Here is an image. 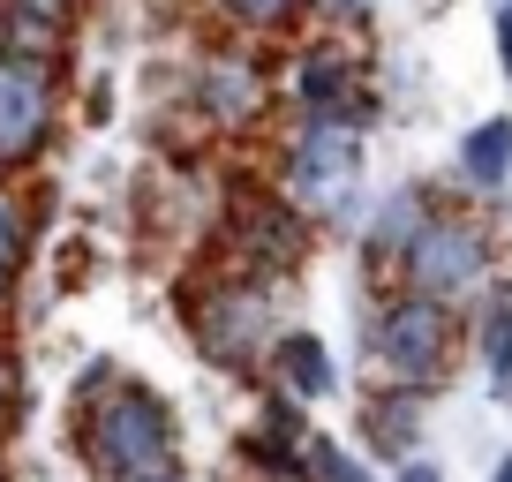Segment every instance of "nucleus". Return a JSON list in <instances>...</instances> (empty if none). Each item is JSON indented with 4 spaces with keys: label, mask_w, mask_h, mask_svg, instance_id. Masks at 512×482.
<instances>
[{
    "label": "nucleus",
    "mask_w": 512,
    "mask_h": 482,
    "mask_svg": "<svg viewBox=\"0 0 512 482\" xmlns=\"http://www.w3.org/2000/svg\"><path fill=\"white\" fill-rule=\"evenodd\" d=\"M76 400H83V460H91L98 475L136 482V475L174 467V407H166L151 385L91 370L76 385Z\"/></svg>",
    "instance_id": "nucleus-1"
},
{
    "label": "nucleus",
    "mask_w": 512,
    "mask_h": 482,
    "mask_svg": "<svg viewBox=\"0 0 512 482\" xmlns=\"http://www.w3.org/2000/svg\"><path fill=\"white\" fill-rule=\"evenodd\" d=\"M490 264H497V241L482 219H467V211H430V226L415 234V249L400 257L407 272V294H422V302H467V294L490 287Z\"/></svg>",
    "instance_id": "nucleus-2"
},
{
    "label": "nucleus",
    "mask_w": 512,
    "mask_h": 482,
    "mask_svg": "<svg viewBox=\"0 0 512 482\" xmlns=\"http://www.w3.org/2000/svg\"><path fill=\"white\" fill-rule=\"evenodd\" d=\"M452 339H460L452 309L422 302V294H392V302L369 317V354H377V370L392 377L400 392H430L437 377H445Z\"/></svg>",
    "instance_id": "nucleus-3"
},
{
    "label": "nucleus",
    "mask_w": 512,
    "mask_h": 482,
    "mask_svg": "<svg viewBox=\"0 0 512 482\" xmlns=\"http://www.w3.org/2000/svg\"><path fill=\"white\" fill-rule=\"evenodd\" d=\"M189 332L196 347L211 354V362H226V370H249L256 354H272V302H264V287H249V279H219V287L189 294Z\"/></svg>",
    "instance_id": "nucleus-4"
},
{
    "label": "nucleus",
    "mask_w": 512,
    "mask_h": 482,
    "mask_svg": "<svg viewBox=\"0 0 512 482\" xmlns=\"http://www.w3.org/2000/svg\"><path fill=\"white\" fill-rule=\"evenodd\" d=\"M354 174H362V136L347 121H302L287 151V196L302 211H339L354 196Z\"/></svg>",
    "instance_id": "nucleus-5"
},
{
    "label": "nucleus",
    "mask_w": 512,
    "mask_h": 482,
    "mask_svg": "<svg viewBox=\"0 0 512 482\" xmlns=\"http://www.w3.org/2000/svg\"><path fill=\"white\" fill-rule=\"evenodd\" d=\"M53 129V76L38 61H8L0 53V166L38 159Z\"/></svg>",
    "instance_id": "nucleus-6"
},
{
    "label": "nucleus",
    "mask_w": 512,
    "mask_h": 482,
    "mask_svg": "<svg viewBox=\"0 0 512 482\" xmlns=\"http://www.w3.org/2000/svg\"><path fill=\"white\" fill-rule=\"evenodd\" d=\"M302 211L279 204V196H241L234 204V249L256 264V272H272V264H294L302 257Z\"/></svg>",
    "instance_id": "nucleus-7"
},
{
    "label": "nucleus",
    "mask_w": 512,
    "mask_h": 482,
    "mask_svg": "<svg viewBox=\"0 0 512 482\" xmlns=\"http://www.w3.org/2000/svg\"><path fill=\"white\" fill-rule=\"evenodd\" d=\"M294 98H302L309 121H347V129H362L354 113H362V98H354V61L339 46H309L302 61H294Z\"/></svg>",
    "instance_id": "nucleus-8"
},
{
    "label": "nucleus",
    "mask_w": 512,
    "mask_h": 482,
    "mask_svg": "<svg viewBox=\"0 0 512 482\" xmlns=\"http://www.w3.org/2000/svg\"><path fill=\"white\" fill-rule=\"evenodd\" d=\"M196 98H204V113L219 121V129H249L256 113H264V76H256L249 53H211Z\"/></svg>",
    "instance_id": "nucleus-9"
},
{
    "label": "nucleus",
    "mask_w": 512,
    "mask_h": 482,
    "mask_svg": "<svg viewBox=\"0 0 512 482\" xmlns=\"http://www.w3.org/2000/svg\"><path fill=\"white\" fill-rule=\"evenodd\" d=\"M61 16H68L61 0H0V53L46 68L61 53Z\"/></svg>",
    "instance_id": "nucleus-10"
},
{
    "label": "nucleus",
    "mask_w": 512,
    "mask_h": 482,
    "mask_svg": "<svg viewBox=\"0 0 512 482\" xmlns=\"http://www.w3.org/2000/svg\"><path fill=\"white\" fill-rule=\"evenodd\" d=\"M272 370H279V385H287V400H294V407L324 400V392L339 385L332 347H324L317 332H279V339H272Z\"/></svg>",
    "instance_id": "nucleus-11"
},
{
    "label": "nucleus",
    "mask_w": 512,
    "mask_h": 482,
    "mask_svg": "<svg viewBox=\"0 0 512 482\" xmlns=\"http://www.w3.org/2000/svg\"><path fill=\"white\" fill-rule=\"evenodd\" d=\"M460 181L475 196H497L512 181V113H490L460 136Z\"/></svg>",
    "instance_id": "nucleus-12"
},
{
    "label": "nucleus",
    "mask_w": 512,
    "mask_h": 482,
    "mask_svg": "<svg viewBox=\"0 0 512 482\" xmlns=\"http://www.w3.org/2000/svg\"><path fill=\"white\" fill-rule=\"evenodd\" d=\"M430 211H437V204H430L422 189L384 196V204H377V219H369V241H362V249H369V264H400L407 249H415V234L430 226Z\"/></svg>",
    "instance_id": "nucleus-13"
},
{
    "label": "nucleus",
    "mask_w": 512,
    "mask_h": 482,
    "mask_svg": "<svg viewBox=\"0 0 512 482\" xmlns=\"http://www.w3.org/2000/svg\"><path fill=\"white\" fill-rule=\"evenodd\" d=\"M422 392H377V400L362 407V437H369V452H384V460H415V430H422Z\"/></svg>",
    "instance_id": "nucleus-14"
},
{
    "label": "nucleus",
    "mask_w": 512,
    "mask_h": 482,
    "mask_svg": "<svg viewBox=\"0 0 512 482\" xmlns=\"http://www.w3.org/2000/svg\"><path fill=\"white\" fill-rule=\"evenodd\" d=\"M475 362L490 370L497 392L512 385V294H505V287H497L490 302L475 309Z\"/></svg>",
    "instance_id": "nucleus-15"
},
{
    "label": "nucleus",
    "mask_w": 512,
    "mask_h": 482,
    "mask_svg": "<svg viewBox=\"0 0 512 482\" xmlns=\"http://www.w3.org/2000/svg\"><path fill=\"white\" fill-rule=\"evenodd\" d=\"M219 8H226L234 23H249V31H279L287 16H302L309 0H219Z\"/></svg>",
    "instance_id": "nucleus-16"
},
{
    "label": "nucleus",
    "mask_w": 512,
    "mask_h": 482,
    "mask_svg": "<svg viewBox=\"0 0 512 482\" xmlns=\"http://www.w3.org/2000/svg\"><path fill=\"white\" fill-rule=\"evenodd\" d=\"M16 272H23V226L0 211V302H8V287H16Z\"/></svg>",
    "instance_id": "nucleus-17"
},
{
    "label": "nucleus",
    "mask_w": 512,
    "mask_h": 482,
    "mask_svg": "<svg viewBox=\"0 0 512 482\" xmlns=\"http://www.w3.org/2000/svg\"><path fill=\"white\" fill-rule=\"evenodd\" d=\"M490 31H497V68H505V76H512V0H497Z\"/></svg>",
    "instance_id": "nucleus-18"
},
{
    "label": "nucleus",
    "mask_w": 512,
    "mask_h": 482,
    "mask_svg": "<svg viewBox=\"0 0 512 482\" xmlns=\"http://www.w3.org/2000/svg\"><path fill=\"white\" fill-rule=\"evenodd\" d=\"M16 430V370H8V354H0V437Z\"/></svg>",
    "instance_id": "nucleus-19"
},
{
    "label": "nucleus",
    "mask_w": 512,
    "mask_h": 482,
    "mask_svg": "<svg viewBox=\"0 0 512 482\" xmlns=\"http://www.w3.org/2000/svg\"><path fill=\"white\" fill-rule=\"evenodd\" d=\"M309 8H324L332 23H354V16H369V0H309Z\"/></svg>",
    "instance_id": "nucleus-20"
},
{
    "label": "nucleus",
    "mask_w": 512,
    "mask_h": 482,
    "mask_svg": "<svg viewBox=\"0 0 512 482\" xmlns=\"http://www.w3.org/2000/svg\"><path fill=\"white\" fill-rule=\"evenodd\" d=\"M400 482H437V460H400Z\"/></svg>",
    "instance_id": "nucleus-21"
},
{
    "label": "nucleus",
    "mask_w": 512,
    "mask_h": 482,
    "mask_svg": "<svg viewBox=\"0 0 512 482\" xmlns=\"http://www.w3.org/2000/svg\"><path fill=\"white\" fill-rule=\"evenodd\" d=\"M136 482H189L181 467H159V475H136Z\"/></svg>",
    "instance_id": "nucleus-22"
},
{
    "label": "nucleus",
    "mask_w": 512,
    "mask_h": 482,
    "mask_svg": "<svg viewBox=\"0 0 512 482\" xmlns=\"http://www.w3.org/2000/svg\"><path fill=\"white\" fill-rule=\"evenodd\" d=\"M490 482H512V452H505V460H497V475Z\"/></svg>",
    "instance_id": "nucleus-23"
},
{
    "label": "nucleus",
    "mask_w": 512,
    "mask_h": 482,
    "mask_svg": "<svg viewBox=\"0 0 512 482\" xmlns=\"http://www.w3.org/2000/svg\"><path fill=\"white\" fill-rule=\"evenodd\" d=\"M0 482H8V467H0Z\"/></svg>",
    "instance_id": "nucleus-24"
},
{
    "label": "nucleus",
    "mask_w": 512,
    "mask_h": 482,
    "mask_svg": "<svg viewBox=\"0 0 512 482\" xmlns=\"http://www.w3.org/2000/svg\"><path fill=\"white\" fill-rule=\"evenodd\" d=\"M61 8H76V0H61Z\"/></svg>",
    "instance_id": "nucleus-25"
}]
</instances>
